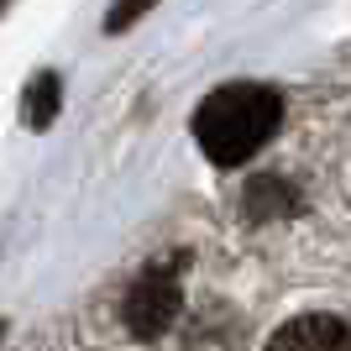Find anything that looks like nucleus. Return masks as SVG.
Masks as SVG:
<instances>
[{
  "instance_id": "obj_6",
  "label": "nucleus",
  "mask_w": 351,
  "mask_h": 351,
  "mask_svg": "<svg viewBox=\"0 0 351 351\" xmlns=\"http://www.w3.org/2000/svg\"><path fill=\"white\" fill-rule=\"evenodd\" d=\"M158 0H116L110 11H105V37H121V32H132L147 11H152Z\"/></svg>"
},
{
  "instance_id": "obj_7",
  "label": "nucleus",
  "mask_w": 351,
  "mask_h": 351,
  "mask_svg": "<svg viewBox=\"0 0 351 351\" xmlns=\"http://www.w3.org/2000/svg\"><path fill=\"white\" fill-rule=\"evenodd\" d=\"M5 5H11V0H0V11H5Z\"/></svg>"
},
{
  "instance_id": "obj_2",
  "label": "nucleus",
  "mask_w": 351,
  "mask_h": 351,
  "mask_svg": "<svg viewBox=\"0 0 351 351\" xmlns=\"http://www.w3.org/2000/svg\"><path fill=\"white\" fill-rule=\"evenodd\" d=\"M184 309V283H178L173 263H152L136 273V283L126 289V304H121V320L136 341H158L168 336V325L178 320Z\"/></svg>"
},
{
  "instance_id": "obj_5",
  "label": "nucleus",
  "mask_w": 351,
  "mask_h": 351,
  "mask_svg": "<svg viewBox=\"0 0 351 351\" xmlns=\"http://www.w3.org/2000/svg\"><path fill=\"white\" fill-rule=\"evenodd\" d=\"M58 105H63V79L53 69H43L27 84V95H21V121H27L32 132H47L58 121Z\"/></svg>"
},
{
  "instance_id": "obj_1",
  "label": "nucleus",
  "mask_w": 351,
  "mask_h": 351,
  "mask_svg": "<svg viewBox=\"0 0 351 351\" xmlns=\"http://www.w3.org/2000/svg\"><path fill=\"white\" fill-rule=\"evenodd\" d=\"M283 121V95L273 84H220L194 110V142L215 168H241L267 147Z\"/></svg>"
},
{
  "instance_id": "obj_4",
  "label": "nucleus",
  "mask_w": 351,
  "mask_h": 351,
  "mask_svg": "<svg viewBox=\"0 0 351 351\" xmlns=\"http://www.w3.org/2000/svg\"><path fill=\"white\" fill-rule=\"evenodd\" d=\"M241 205H247V215H252V220H278V215H289V210L299 205V194H293L289 178L263 173V178H252V184H247Z\"/></svg>"
},
{
  "instance_id": "obj_3",
  "label": "nucleus",
  "mask_w": 351,
  "mask_h": 351,
  "mask_svg": "<svg viewBox=\"0 0 351 351\" xmlns=\"http://www.w3.org/2000/svg\"><path fill=\"white\" fill-rule=\"evenodd\" d=\"M267 351H351V325L341 315H293L273 330Z\"/></svg>"
}]
</instances>
